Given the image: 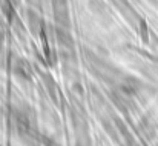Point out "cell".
Here are the masks:
<instances>
[{
	"mask_svg": "<svg viewBox=\"0 0 158 146\" xmlns=\"http://www.w3.org/2000/svg\"><path fill=\"white\" fill-rule=\"evenodd\" d=\"M14 72H15L19 77H22V79H29V77H31L29 66H28L26 62H23V60H19V65H15Z\"/></svg>",
	"mask_w": 158,
	"mask_h": 146,
	"instance_id": "cell-2",
	"label": "cell"
},
{
	"mask_svg": "<svg viewBox=\"0 0 158 146\" xmlns=\"http://www.w3.org/2000/svg\"><path fill=\"white\" fill-rule=\"evenodd\" d=\"M2 40H3V36L0 34V49H2Z\"/></svg>",
	"mask_w": 158,
	"mask_h": 146,
	"instance_id": "cell-3",
	"label": "cell"
},
{
	"mask_svg": "<svg viewBox=\"0 0 158 146\" xmlns=\"http://www.w3.org/2000/svg\"><path fill=\"white\" fill-rule=\"evenodd\" d=\"M138 88H140V82L135 80L134 77H126L121 83V91L127 96H132V94L138 92Z\"/></svg>",
	"mask_w": 158,
	"mask_h": 146,
	"instance_id": "cell-1",
	"label": "cell"
}]
</instances>
